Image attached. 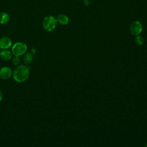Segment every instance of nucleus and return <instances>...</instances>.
<instances>
[{"label":"nucleus","mask_w":147,"mask_h":147,"mask_svg":"<svg viewBox=\"0 0 147 147\" xmlns=\"http://www.w3.org/2000/svg\"><path fill=\"white\" fill-rule=\"evenodd\" d=\"M28 49L27 45L23 42H16L12 47L11 52L14 56H20L24 55Z\"/></svg>","instance_id":"3"},{"label":"nucleus","mask_w":147,"mask_h":147,"mask_svg":"<svg viewBox=\"0 0 147 147\" xmlns=\"http://www.w3.org/2000/svg\"><path fill=\"white\" fill-rule=\"evenodd\" d=\"M80 1H83V0H80Z\"/></svg>","instance_id":"16"},{"label":"nucleus","mask_w":147,"mask_h":147,"mask_svg":"<svg viewBox=\"0 0 147 147\" xmlns=\"http://www.w3.org/2000/svg\"><path fill=\"white\" fill-rule=\"evenodd\" d=\"M57 21L56 18L53 16H48L45 17L42 21V27L47 32H52L57 26Z\"/></svg>","instance_id":"2"},{"label":"nucleus","mask_w":147,"mask_h":147,"mask_svg":"<svg viewBox=\"0 0 147 147\" xmlns=\"http://www.w3.org/2000/svg\"><path fill=\"white\" fill-rule=\"evenodd\" d=\"M11 63L13 65L15 66H17L20 64V59L19 57V56H14V57H12L11 59Z\"/></svg>","instance_id":"12"},{"label":"nucleus","mask_w":147,"mask_h":147,"mask_svg":"<svg viewBox=\"0 0 147 147\" xmlns=\"http://www.w3.org/2000/svg\"><path fill=\"white\" fill-rule=\"evenodd\" d=\"M3 93H2V92L0 90V102L2 100V99H3Z\"/></svg>","instance_id":"14"},{"label":"nucleus","mask_w":147,"mask_h":147,"mask_svg":"<svg viewBox=\"0 0 147 147\" xmlns=\"http://www.w3.org/2000/svg\"><path fill=\"white\" fill-rule=\"evenodd\" d=\"M56 20L57 22L62 25H67L69 22V18L67 15L64 14H59L56 17Z\"/></svg>","instance_id":"7"},{"label":"nucleus","mask_w":147,"mask_h":147,"mask_svg":"<svg viewBox=\"0 0 147 147\" xmlns=\"http://www.w3.org/2000/svg\"><path fill=\"white\" fill-rule=\"evenodd\" d=\"M0 49H1V48H0ZM0 52H1V51H0Z\"/></svg>","instance_id":"17"},{"label":"nucleus","mask_w":147,"mask_h":147,"mask_svg":"<svg viewBox=\"0 0 147 147\" xmlns=\"http://www.w3.org/2000/svg\"><path fill=\"white\" fill-rule=\"evenodd\" d=\"M33 57H34L33 53L32 52H26L24 54V57H23L24 62L26 64H29L33 60Z\"/></svg>","instance_id":"9"},{"label":"nucleus","mask_w":147,"mask_h":147,"mask_svg":"<svg viewBox=\"0 0 147 147\" xmlns=\"http://www.w3.org/2000/svg\"><path fill=\"white\" fill-rule=\"evenodd\" d=\"M12 45L11 39L8 37H2L0 38V48L2 49H7Z\"/></svg>","instance_id":"6"},{"label":"nucleus","mask_w":147,"mask_h":147,"mask_svg":"<svg viewBox=\"0 0 147 147\" xmlns=\"http://www.w3.org/2000/svg\"><path fill=\"white\" fill-rule=\"evenodd\" d=\"M134 40H135V42L138 45H141L144 42V38L142 36H140V35L136 36Z\"/></svg>","instance_id":"11"},{"label":"nucleus","mask_w":147,"mask_h":147,"mask_svg":"<svg viewBox=\"0 0 147 147\" xmlns=\"http://www.w3.org/2000/svg\"><path fill=\"white\" fill-rule=\"evenodd\" d=\"M10 20L9 15L6 12L0 13V24H6L8 23Z\"/></svg>","instance_id":"10"},{"label":"nucleus","mask_w":147,"mask_h":147,"mask_svg":"<svg viewBox=\"0 0 147 147\" xmlns=\"http://www.w3.org/2000/svg\"><path fill=\"white\" fill-rule=\"evenodd\" d=\"M12 75L13 71L9 67H3L0 69V78L3 80L9 79Z\"/></svg>","instance_id":"5"},{"label":"nucleus","mask_w":147,"mask_h":147,"mask_svg":"<svg viewBox=\"0 0 147 147\" xmlns=\"http://www.w3.org/2000/svg\"><path fill=\"white\" fill-rule=\"evenodd\" d=\"M145 146H146V147H147V143L146 144V145H145Z\"/></svg>","instance_id":"15"},{"label":"nucleus","mask_w":147,"mask_h":147,"mask_svg":"<svg viewBox=\"0 0 147 147\" xmlns=\"http://www.w3.org/2000/svg\"><path fill=\"white\" fill-rule=\"evenodd\" d=\"M83 3L85 5L87 6L90 4V1L88 0H83Z\"/></svg>","instance_id":"13"},{"label":"nucleus","mask_w":147,"mask_h":147,"mask_svg":"<svg viewBox=\"0 0 147 147\" xmlns=\"http://www.w3.org/2000/svg\"><path fill=\"white\" fill-rule=\"evenodd\" d=\"M142 25L139 21H133L130 25L129 30L130 33L133 36L139 35L142 31Z\"/></svg>","instance_id":"4"},{"label":"nucleus","mask_w":147,"mask_h":147,"mask_svg":"<svg viewBox=\"0 0 147 147\" xmlns=\"http://www.w3.org/2000/svg\"><path fill=\"white\" fill-rule=\"evenodd\" d=\"M0 58L5 61H9L12 59V53L9 51L3 49L0 52Z\"/></svg>","instance_id":"8"},{"label":"nucleus","mask_w":147,"mask_h":147,"mask_svg":"<svg viewBox=\"0 0 147 147\" xmlns=\"http://www.w3.org/2000/svg\"><path fill=\"white\" fill-rule=\"evenodd\" d=\"M29 68L25 65H18L13 71V79L18 83L25 82L29 76Z\"/></svg>","instance_id":"1"}]
</instances>
